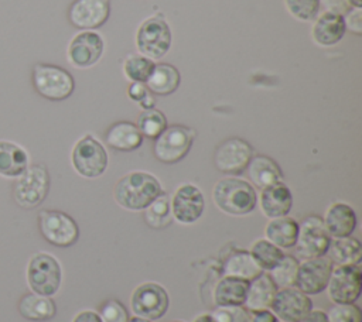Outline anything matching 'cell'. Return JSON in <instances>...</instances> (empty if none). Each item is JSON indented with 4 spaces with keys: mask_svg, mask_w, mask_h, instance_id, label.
I'll return each instance as SVG.
<instances>
[{
    "mask_svg": "<svg viewBox=\"0 0 362 322\" xmlns=\"http://www.w3.org/2000/svg\"><path fill=\"white\" fill-rule=\"evenodd\" d=\"M161 192V184L154 175L133 171L117 181L113 196L117 205L127 210H143Z\"/></svg>",
    "mask_w": 362,
    "mask_h": 322,
    "instance_id": "obj_1",
    "label": "cell"
},
{
    "mask_svg": "<svg viewBox=\"0 0 362 322\" xmlns=\"http://www.w3.org/2000/svg\"><path fill=\"white\" fill-rule=\"evenodd\" d=\"M212 201L222 212L232 216H243L255 209L257 195L247 181L236 177H226L215 184L212 189Z\"/></svg>",
    "mask_w": 362,
    "mask_h": 322,
    "instance_id": "obj_2",
    "label": "cell"
},
{
    "mask_svg": "<svg viewBox=\"0 0 362 322\" xmlns=\"http://www.w3.org/2000/svg\"><path fill=\"white\" fill-rule=\"evenodd\" d=\"M31 82L40 96L52 102L65 100L75 89L72 75L66 69L52 64H35L31 71Z\"/></svg>",
    "mask_w": 362,
    "mask_h": 322,
    "instance_id": "obj_3",
    "label": "cell"
},
{
    "mask_svg": "<svg viewBox=\"0 0 362 322\" xmlns=\"http://www.w3.org/2000/svg\"><path fill=\"white\" fill-rule=\"evenodd\" d=\"M49 191V174L45 165L33 164L17 177L13 198L23 209H34L42 203Z\"/></svg>",
    "mask_w": 362,
    "mask_h": 322,
    "instance_id": "obj_4",
    "label": "cell"
},
{
    "mask_svg": "<svg viewBox=\"0 0 362 322\" xmlns=\"http://www.w3.org/2000/svg\"><path fill=\"white\" fill-rule=\"evenodd\" d=\"M171 40V30L167 21L161 16H151L139 25L136 47L143 56L154 61L170 51Z\"/></svg>",
    "mask_w": 362,
    "mask_h": 322,
    "instance_id": "obj_5",
    "label": "cell"
},
{
    "mask_svg": "<svg viewBox=\"0 0 362 322\" xmlns=\"http://www.w3.org/2000/svg\"><path fill=\"white\" fill-rule=\"evenodd\" d=\"M74 169L83 178H98L107 167V153L105 147L90 134L79 138L71 153Z\"/></svg>",
    "mask_w": 362,
    "mask_h": 322,
    "instance_id": "obj_6",
    "label": "cell"
},
{
    "mask_svg": "<svg viewBox=\"0 0 362 322\" xmlns=\"http://www.w3.org/2000/svg\"><path fill=\"white\" fill-rule=\"evenodd\" d=\"M61 267L57 258L47 253H35L27 267V281L35 294L51 297L61 285Z\"/></svg>",
    "mask_w": 362,
    "mask_h": 322,
    "instance_id": "obj_7",
    "label": "cell"
},
{
    "mask_svg": "<svg viewBox=\"0 0 362 322\" xmlns=\"http://www.w3.org/2000/svg\"><path fill=\"white\" fill-rule=\"evenodd\" d=\"M194 141V131L185 126H167L161 134L154 138V157L164 164H175L182 160Z\"/></svg>",
    "mask_w": 362,
    "mask_h": 322,
    "instance_id": "obj_8",
    "label": "cell"
},
{
    "mask_svg": "<svg viewBox=\"0 0 362 322\" xmlns=\"http://www.w3.org/2000/svg\"><path fill=\"white\" fill-rule=\"evenodd\" d=\"M38 227L42 237L57 247L72 246L79 237L76 222L61 210H41L38 213Z\"/></svg>",
    "mask_w": 362,
    "mask_h": 322,
    "instance_id": "obj_9",
    "label": "cell"
},
{
    "mask_svg": "<svg viewBox=\"0 0 362 322\" xmlns=\"http://www.w3.org/2000/svg\"><path fill=\"white\" fill-rule=\"evenodd\" d=\"M331 236L325 229V225L318 216H308L298 223V234L294 244L296 254L305 258L321 257L327 254Z\"/></svg>",
    "mask_w": 362,
    "mask_h": 322,
    "instance_id": "obj_10",
    "label": "cell"
},
{
    "mask_svg": "<svg viewBox=\"0 0 362 322\" xmlns=\"http://www.w3.org/2000/svg\"><path fill=\"white\" fill-rule=\"evenodd\" d=\"M170 299L163 285L157 282H143L134 288L130 297V306L136 316L156 321L168 309Z\"/></svg>",
    "mask_w": 362,
    "mask_h": 322,
    "instance_id": "obj_11",
    "label": "cell"
},
{
    "mask_svg": "<svg viewBox=\"0 0 362 322\" xmlns=\"http://www.w3.org/2000/svg\"><path fill=\"white\" fill-rule=\"evenodd\" d=\"M325 290L334 304H354L362 290V273L359 266H337L332 268Z\"/></svg>",
    "mask_w": 362,
    "mask_h": 322,
    "instance_id": "obj_12",
    "label": "cell"
},
{
    "mask_svg": "<svg viewBox=\"0 0 362 322\" xmlns=\"http://www.w3.org/2000/svg\"><path fill=\"white\" fill-rule=\"evenodd\" d=\"M253 157L252 145L243 138L232 137L222 141L214 154V162L218 171L229 175L242 174Z\"/></svg>",
    "mask_w": 362,
    "mask_h": 322,
    "instance_id": "obj_13",
    "label": "cell"
},
{
    "mask_svg": "<svg viewBox=\"0 0 362 322\" xmlns=\"http://www.w3.org/2000/svg\"><path fill=\"white\" fill-rule=\"evenodd\" d=\"M105 49L102 35L92 30H82L69 42L66 59L75 68H89L95 65Z\"/></svg>",
    "mask_w": 362,
    "mask_h": 322,
    "instance_id": "obj_14",
    "label": "cell"
},
{
    "mask_svg": "<svg viewBox=\"0 0 362 322\" xmlns=\"http://www.w3.org/2000/svg\"><path fill=\"white\" fill-rule=\"evenodd\" d=\"M311 309V299L297 287L279 288L270 306V311L283 322H300Z\"/></svg>",
    "mask_w": 362,
    "mask_h": 322,
    "instance_id": "obj_15",
    "label": "cell"
},
{
    "mask_svg": "<svg viewBox=\"0 0 362 322\" xmlns=\"http://www.w3.org/2000/svg\"><path fill=\"white\" fill-rule=\"evenodd\" d=\"M332 271V263L325 257L305 258L298 263V271L296 285L300 291L307 295L320 294L327 288L329 275Z\"/></svg>",
    "mask_w": 362,
    "mask_h": 322,
    "instance_id": "obj_16",
    "label": "cell"
},
{
    "mask_svg": "<svg viewBox=\"0 0 362 322\" xmlns=\"http://www.w3.org/2000/svg\"><path fill=\"white\" fill-rule=\"evenodd\" d=\"M205 209L204 195L194 184H182L171 198V215L184 225L194 223L201 217Z\"/></svg>",
    "mask_w": 362,
    "mask_h": 322,
    "instance_id": "obj_17",
    "label": "cell"
},
{
    "mask_svg": "<svg viewBox=\"0 0 362 322\" xmlns=\"http://www.w3.org/2000/svg\"><path fill=\"white\" fill-rule=\"evenodd\" d=\"M110 14V0H74L68 8L69 23L79 30L103 25Z\"/></svg>",
    "mask_w": 362,
    "mask_h": 322,
    "instance_id": "obj_18",
    "label": "cell"
},
{
    "mask_svg": "<svg viewBox=\"0 0 362 322\" xmlns=\"http://www.w3.org/2000/svg\"><path fill=\"white\" fill-rule=\"evenodd\" d=\"M293 206V195L286 184L276 182L262 189L260 209L269 219L287 216Z\"/></svg>",
    "mask_w": 362,
    "mask_h": 322,
    "instance_id": "obj_19",
    "label": "cell"
},
{
    "mask_svg": "<svg viewBox=\"0 0 362 322\" xmlns=\"http://www.w3.org/2000/svg\"><path fill=\"white\" fill-rule=\"evenodd\" d=\"M313 24L311 37L322 47H329L339 42L346 31L344 16L332 11H324Z\"/></svg>",
    "mask_w": 362,
    "mask_h": 322,
    "instance_id": "obj_20",
    "label": "cell"
},
{
    "mask_svg": "<svg viewBox=\"0 0 362 322\" xmlns=\"http://www.w3.org/2000/svg\"><path fill=\"white\" fill-rule=\"evenodd\" d=\"M322 222L331 237H345L351 236L355 230L356 215L349 205L335 202L328 206Z\"/></svg>",
    "mask_w": 362,
    "mask_h": 322,
    "instance_id": "obj_21",
    "label": "cell"
},
{
    "mask_svg": "<svg viewBox=\"0 0 362 322\" xmlns=\"http://www.w3.org/2000/svg\"><path fill=\"white\" fill-rule=\"evenodd\" d=\"M277 290L279 288L276 287L270 275L267 273H262L260 275L249 281V288L243 306L249 312L270 309Z\"/></svg>",
    "mask_w": 362,
    "mask_h": 322,
    "instance_id": "obj_22",
    "label": "cell"
},
{
    "mask_svg": "<svg viewBox=\"0 0 362 322\" xmlns=\"http://www.w3.org/2000/svg\"><path fill=\"white\" fill-rule=\"evenodd\" d=\"M106 144L117 151H133L143 143V136L132 121H117L109 127L105 136Z\"/></svg>",
    "mask_w": 362,
    "mask_h": 322,
    "instance_id": "obj_23",
    "label": "cell"
},
{
    "mask_svg": "<svg viewBox=\"0 0 362 322\" xmlns=\"http://www.w3.org/2000/svg\"><path fill=\"white\" fill-rule=\"evenodd\" d=\"M249 288V281L223 275L214 291V301L218 306H236L243 305Z\"/></svg>",
    "mask_w": 362,
    "mask_h": 322,
    "instance_id": "obj_24",
    "label": "cell"
},
{
    "mask_svg": "<svg viewBox=\"0 0 362 322\" xmlns=\"http://www.w3.org/2000/svg\"><path fill=\"white\" fill-rule=\"evenodd\" d=\"M28 167L27 151L7 140H0V175L6 178H17Z\"/></svg>",
    "mask_w": 362,
    "mask_h": 322,
    "instance_id": "obj_25",
    "label": "cell"
},
{
    "mask_svg": "<svg viewBox=\"0 0 362 322\" xmlns=\"http://www.w3.org/2000/svg\"><path fill=\"white\" fill-rule=\"evenodd\" d=\"M181 75L178 69L171 64H156L150 76L146 80L147 89L153 95L167 96L175 92L180 86Z\"/></svg>",
    "mask_w": 362,
    "mask_h": 322,
    "instance_id": "obj_26",
    "label": "cell"
},
{
    "mask_svg": "<svg viewBox=\"0 0 362 322\" xmlns=\"http://www.w3.org/2000/svg\"><path fill=\"white\" fill-rule=\"evenodd\" d=\"M246 169L252 184L260 189L280 182L283 178V172L277 162L266 155L252 157Z\"/></svg>",
    "mask_w": 362,
    "mask_h": 322,
    "instance_id": "obj_27",
    "label": "cell"
},
{
    "mask_svg": "<svg viewBox=\"0 0 362 322\" xmlns=\"http://www.w3.org/2000/svg\"><path fill=\"white\" fill-rule=\"evenodd\" d=\"M328 258L337 266H354L359 264L362 258V247L358 239L352 236L331 237L328 246Z\"/></svg>",
    "mask_w": 362,
    "mask_h": 322,
    "instance_id": "obj_28",
    "label": "cell"
},
{
    "mask_svg": "<svg viewBox=\"0 0 362 322\" xmlns=\"http://www.w3.org/2000/svg\"><path fill=\"white\" fill-rule=\"evenodd\" d=\"M266 239L280 249H291L298 234V223L293 217L281 216L270 219L264 229Z\"/></svg>",
    "mask_w": 362,
    "mask_h": 322,
    "instance_id": "obj_29",
    "label": "cell"
},
{
    "mask_svg": "<svg viewBox=\"0 0 362 322\" xmlns=\"http://www.w3.org/2000/svg\"><path fill=\"white\" fill-rule=\"evenodd\" d=\"M18 312L28 321L42 322L54 318L57 306L49 297L40 294H25L18 302Z\"/></svg>",
    "mask_w": 362,
    "mask_h": 322,
    "instance_id": "obj_30",
    "label": "cell"
},
{
    "mask_svg": "<svg viewBox=\"0 0 362 322\" xmlns=\"http://www.w3.org/2000/svg\"><path fill=\"white\" fill-rule=\"evenodd\" d=\"M263 270L255 261L249 251H233L230 253L223 263V274L230 277H238L246 281H252L257 275H260Z\"/></svg>",
    "mask_w": 362,
    "mask_h": 322,
    "instance_id": "obj_31",
    "label": "cell"
},
{
    "mask_svg": "<svg viewBox=\"0 0 362 322\" xmlns=\"http://www.w3.org/2000/svg\"><path fill=\"white\" fill-rule=\"evenodd\" d=\"M144 220L153 229H164L171 220V202L165 192H161L157 198H154L144 209Z\"/></svg>",
    "mask_w": 362,
    "mask_h": 322,
    "instance_id": "obj_32",
    "label": "cell"
},
{
    "mask_svg": "<svg viewBox=\"0 0 362 322\" xmlns=\"http://www.w3.org/2000/svg\"><path fill=\"white\" fill-rule=\"evenodd\" d=\"M252 257L255 258V261L259 264V267L264 271H270L273 267H276L280 260L284 257L283 249L277 247L276 244L270 243L267 239H259L256 240L252 247L250 251Z\"/></svg>",
    "mask_w": 362,
    "mask_h": 322,
    "instance_id": "obj_33",
    "label": "cell"
},
{
    "mask_svg": "<svg viewBox=\"0 0 362 322\" xmlns=\"http://www.w3.org/2000/svg\"><path fill=\"white\" fill-rule=\"evenodd\" d=\"M297 271H298L297 258L293 256L284 254L280 263L269 271V275L277 288H287V287L296 285Z\"/></svg>",
    "mask_w": 362,
    "mask_h": 322,
    "instance_id": "obj_34",
    "label": "cell"
},
{
    "mask_svg": "<svg viewBox=\"0 0 362 322\" xmlns=\"http://www.w3.org/2000/svg\"><path fill=\"white\" fill-rule=\"evenodd\" d=\"M136 126L143 137L154 140L167 127V119L158 109H147L141 112Z\"/></svg>",
    "mask_w": 362,
    "mask_h": 322,
    "instance_id": "obj_35",
    "label": "cell"
},
{
    "mask_svg": "<svg viewBox=\"0 0 362 322\" xmlns=\"http://www.w3.org/2000/svg\"><path fill=\"white\" fill-rule=\"evenodd\" d=\"M154 65V61L143 55H129L123 62V72L132 82L146 83Z\"/></svg>",
    "mask_w": 362,
    "mask_h": 322,
    "instance_id": "obj_36",
    "label": "cell"
},
{
    "mask_svg": "<svg viewBox=\"0 0 362 322\" xmlns=\"http://www.w3.org/2000/svg\"><path fill=\"white\" fill-rule=\"evenodd\" d=\"M288 13L301 20L311 21L320 11V0H284Z\"/></svg>",
    "mask_w": 362,
    "mask_h": 322,
    "instance_id": "obj_37",
    "label": "cell"
},
{
    "mask_svg": "<svg viewBox=\"0 0 362 322\" xmlns=\"http://www.w3.org/2000/svg\"><path fill=\"white\" fill-rule=\"evenodd\" d=\"M327 314L328 322H362V312L354 304H334Z\"/></svg>",
    "mask_w": 362,
    "mask_h": 322,
    "instance_id": "obj_38",
    "label": "cell"
},
{
    "mask_svg": "<svg viewBox=\"0 0 362 322\" xmlns=\"http://www.w3.org/2000/svg\"><path fill=\"white\" fill-rule=\"evenodd\" d=\"M211 316L215 322H250V312L243 305L218 306Z\"/></svg>",
    "mask_w": 362,
    "mask_h": 322,
    "instance_id": "obj_39",
    "label": "cell"
},
{
    "mask_svg": "<svg viewBox=\"0 0 362 322\" xmlns=\"http://www.w3.org/2000/svg\"><path fill=\"white\" fill-rule=\"evenodd\" d=\"M100 322H127L129 314L124 305L117 299H106L99 309Z\"/></svg>",
    "mask_w": 362,
    "mask_h": 322,
    "instance_id": "obj_40",
    "label": "cell"
},
{
    "mask_svg": "<svg viewBox=\"0 0 362 322\" xmlns=\"http://www.w3.org/2000/svg\"><path fill=\"white\" fill-rule=\"evenodd\" d=\"M345 28H348L351 32L361 35L362 34V10L358 7H354L352 10H348V13L344 16Z\"/></svg>",
    "mask_w": 362,
    "mask_h": 322,
    "instance_id": "obj_41",
    "label": "cell"
},
{
    "mask_svg": "<svg viewBox=\"0 0 362 322\" xmlns=\"http://www.w3.org/2000/svg\"><path fill=\"white\" fill-rule=\"evenodd\" d=\"M320 6H322L325 11L338 13L341 16H345L348 10H351L348 0H320Z\"/></svg>",
    "mask_w": 362,
    "mask_h": 322,
    "instance_id": "obj_42",
    "label": "cell"
},
{
    "mask_svg": "<svg viewBox=\"0 0 362 322\" xmlns=\"http://www.w3.org/2000/svg\"><path fill=\"white\" fill-rule=\"evenodd\" d=\"M150 90L147 89V86L141 82H132L127 88V96L134 100V102H140Z\"/></svg>",
    "mask_w": 362,
    "mask_h": 322,
    "instance_id": "obj_43",
    "label": "cell"
},
{
    "mask_svg": "<svg viewBox=\"0 0 362 322\" xmlns=\"http://www.w3.org/2000/svg\"><path fill=\"white\" fill-rule=\"evenodd\" d=\"M250 322H280V319L270 309H262L250 312Z\"/></svg>",
    "mask_w": 362,
    "mask_h": 322,
    "instance_id": "obj_44",
    "label": "cell"
},
{
    "mask_svg": "<svg viewBox=\"0 0 362 322\" xmlns=\"http://www.w3.org/2000/svg\"><path fill=\"white\" fill-rule=\"evenodd\" d=\"M300 322H328V319L322 309H311Z\"/></svg>",
    "mask_w": 362,
    "mask_h": 322,
    "instance_id": "obj_45",
    "label": "cell"
},
{
    "mask_svg": "<svg viewBox=\"0 0 362 322\" xmlns=\"http://www.w3.org/2000/svg\"><path fill=\"white\" fill-rule=\"evenodd\" d=\"M72 322H100V318L93 311H82L74 318Z\"/></svg>",
    "mask_w": 362,
    "mask_h": 322,
    "instance_id": "obj_46",
    "label": "cell"
},
{
    "mask_svg": "<svg viewBox=\"0 0 362 322\" xmlns=\"http://www.w3.org/2000/svg\"><path fill=\"white\" fill-rule=\"evenodd\" d=\"M139 105H140L144 110H147V109H154V105H156V97H154V95H153L151 92H148V93L139 102Z\"/></svg>",
    "mask_w": 362,
    "mask_h": 322,
    "instance_id": "obj_47",
    "label": "cell"
},
{
    "mask_svg": "<svg viewBox=\"0 0 362 322\" xmlns=\"http://www.w3.org/2000/svg\"><path fill=\"white\" fill-rule=\"evenodd\" d=\"M194 322H215L214 318L211 316V314H201L198 316H195Z\"/></svg>",
    "mask_w": 362,
    "mask_h": 322,
    "instance_id": "obj_48",
    "label": "cell"
},
{
    "mask_svg": "<svg viewBox=\"0 0 362 322\" xmlns=\"http://www.w3.org/2000/svg\"><path fill=\"white\" fill-rule=\"evenodd\" d=\"M127 322H151V321H148V319H144V318H140V316H133V318H129V321Z\"/></svg>",
    "mask_w": 362,
    "mask_h": 322,
    "instance_id": "obj_49",
    "label": "cell"
},
{
    "mask_svg": "<svg viewBox=\"0 0 362 322\" xmlns=\"http://www.w3.org/2000/svg\"><path fill=\"white\" fill-rule=\"evenodd\" d=\"M348 3H349V6L358 7V8H361V6H362V0H348Z\"/></svg>",
    "mask_w": 362,
    "mask_h": 322,
    "instance_id": "obj_50",
    "label": "cell"
},
{
    "mask_svg": "<svg viewBox=\"0 0 362 322\" xmlns=\"http://www.w3.org/2000/svg\"><path fill=\"white\" fill-rule=\"evenodd\" d=\"M173 322H182V321H173Z\"/></svg>",
    "mask_w": 362,
    "mask_h": 322,
    "instance_id": "obj_51",
    "label": "cell"
}]
</instances>
